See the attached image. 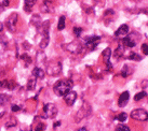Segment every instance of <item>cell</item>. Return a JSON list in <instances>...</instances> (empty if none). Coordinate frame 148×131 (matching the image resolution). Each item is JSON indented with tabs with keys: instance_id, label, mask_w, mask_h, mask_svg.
Returning a JSON list of instances; mask_svg holds the SVG:
<instances>
[{
	"instance_id": "obj_1",
	"label": "cell",
	"mask_w": 148,
	"mask_h": 131,
	"mask_svg": "<svg viewBox=\"0 0 148 131\" xmlns=\"http://www.w3.org/2000/svg\"><path fill=\"white\" fill-rule=\"evenodd\" d=\"M73 88V82L69 80H61L55 83L53 86L54 94L58 97H64L68 91H70Z\"/></svg>"
},
{
	"instance_id": "obj_2",
	"label": "cell",
	"mask_w": 148,
	"mask_h": 131,
	"mask_svg": "<svg viewBox=\"0 0 148 131\" xmlns=\"http://www.w3.org/2000/svg\"><path fill=\"white\" fill-rule=\"evenodd\" d=\"M140 40V33L137 32H131L129 36H127L125 38H123L121 42H122V45L124 47H134L136 46L137 42Z\"/></svg>"
},
{
	"instance_id": "obj_3",
	"label": "cell",
	"mask_w": 148,
	"mask_h": 131,
	"mask_svg": "<svg viewBox=\"0 0 148 131\" xmlns=\"http://www.w3.org/2000/svg\"><path fill=\"white\" fill-rule=\"evenodd\" d=\"M58 115V107L53 103H47L43 107V114L41 115L42 118H54Z\"/></svg>"
},
{
	"instance_id": "obj_4",
	"label": "cell",
	"mask_w": 148,
	"mask_h": 131,
	"mask_svg": "<svg viewBox=\"0 0 148 131\" xmlns=\"http://www.w3.org/2000/svg\"><path fill=\"white\" fill-rule=\"evenodd\" d=\"M45 72L51 76H58L62 73V63L60 61L49 63L47 66V71Z\"/></svg>"
},
{
	"instance_id": "obj_5",
	"label": "cell",
	"mask_w": 148,
	"mask_h": 131,
	"mask_svg": "<svg viewBox=\"0 0 148 131\" xmlns=\"http://www.w3.org/2000/svg\"><path fill=\"white\" fill-rule=\"evenodd\" d=\"M64 49H65L67 52H69V53L77 55V54H80L81 52H82L83 46L80 42L73 41V42H70V43L64 44Z\"/></svg>"
},
{
	"instance_id": "obj_6",
	"label": "cell",
	"mask_w": 148,
	"mask_h": 131,
	"mask_svg": "<svg viewBox=\"0 0 148 131\" xmlns=\"http://www.w3.org/2000/svg\"><path fill=\"white\" fill-rule=\"evenodd\" d=\"M131 118L138 120V122H147L148 112L144 109H136L131 112Z\"/></svg>"
},
{
	"instance_id": "obj_7",
	"label": "cell",
	"mask_w": 148,
	"mask_h": 131,
	"mask_svg": "<svg viewBox=\"0 0 148 131\" xmlns=\"http://www.w3.org/2000/svg\"><path fill=\"white\" fill-rule=\"evenodd\" d=\"M17 20H18V15L17 13H12L10 16L5 20V26L10 32H15L16 30V25H17Z\"/></svg>"
},
{
	"instance_id": "obj_8",
	"label": "cell",
	"mask_w": 148,
	"mask_h": 131,
	"mask_svg": "<svg viewBox=\"0 0 148 131\" xmlns=\"http://www.w3.org/2000/svg\"><path fill=\"white\" fill-rule=\"evenodd\" d=\"M101 38L99 36H92V37H86L84 39V43H86V47L89 51H93L97 47Z\"/></svg>"
},
{
	"instance_id": "obj_9",
	"label": "cell",
	"mask_w": 148,
	"mask_h": 131,
	"mask_svg": "<svg viewBox=\"0 0 148 131\" xmlns=\"http://www.w3.org/2000/svg\"><path fill=\"white\" fill-rule=\"evenodd\" d=\"M91 114V107L89 105V103H83L82 107L77 112V120H81L82 118H86Z\"/></svg>"
},
{
	"instance_id": "obj_10",
	"label": "cell",
	"mask_w": 148,
	"mask_h": 131,
	"mask_svg": "<svg viewBox=\"0 0 148 131\" xmlns=\"http://www.w3.org/2000/svg\"><path fill=\"white\" fill-rule=\"evenodd\" d=\"M103 59H104V63L106 66V69L107 70H111L112 68V66H111V62H110V58L112 56V53H111V49L109 47H107L103 51Z\"/></svg>"
},
{
	"instance_id": "obj_11",
	"label": "cell",
	"mask_w": 148,
	"mask_h": 131,
	"mask_svg": "<svg viewBox=\"0 0 148 131\" xmlns=\"http://www.w3.org/2000/svg\"><path fill=\"white\" fill-rule=\"evenodd\" d=\"M76 99H77V93H76V91H73V90L68 91V93L64 96V100H65L66 104H67L68 107H71V105L74 104L75 101H76Z\"/></svg>"
},
{
	"instance_id": "obj_12",
	"label": "cell",
	"mask_w": 148,
	"mask_h": 131,
	"mask_svg": "<svg viewBox=\"0 0 148 131\" xmlns=\"http://www.w3.org/2000/svg\"><path fill=\"white\" fill-rule=\"evenodd\" d=\"M16 83L12 81V80H3L0 81V87L1 88H7L9 90H14L16 88Z\"/></svg>"
},
{
	"instance_id": "obj_13",
	"label": "cell",
	"mask_w": 148,
	"mask_h": 131,
	"mask_svg": "<svg viewBox=\"0 0 148 131\" xmlns=\"http://www.w3.org/2000/svg\"><path fill=\"white\" fill-rule=\"evenodd\" d=\"M129 100H130V94H129V91H123L122 94L120 95L119 100H118V104H119V107H124L127 104Z\"/></svg>"
},
{
	"instance_id": "obj_14",
	"label": "cell",
	"mask_w": 148,
	"mask_h": 131,
	"mask_svg": "<svg viewBox=\"0 0 148 131\" xmlns=\"http://www.w3.org/2000/svg\"><path fill=\"white\" fill-rule=\"evenodd\" d=\"M127 33H129V26L125 24L121 25L119 28L117 29V31L115 32V37L116 38H120V37H125Z\"/></svg>"
},
{
	"instance_id": "obj_15",
	"label": "cell",
	"mask_w": 148,
	"mask_h": 131,
	"mask_svg": "<svg viewBox=\"0 0 148 131\" xmlns=\"http://www.w3.org/2000/svg\"><path fill=\"white\" fill-rule=\"evenodd\" d=\"M41 10L45 13H54V7L50 0H45L43 4L41 5Z\"/></svg>"
},
{
	"instance_id": "obj_16",
	"label": "cell",
	"mask_w": 148,
	"mask_h": 131,
	"mask_svg": "<svg viewBox=\"0 0 148 131\" xmlns=\"http://www.w3.org/2000/svg\"><path fill=\"white\" fill-rule=\"evenodd\" d=\"M123 54H124V46L122 44H119L117 46V49H115L112 56H114L116 59H119V58H121L123 56Z\"/></svg>"
},
{
	"instance_id": "obj_17",
	"label": "cell",
	"mask_w": 148,
	"mask_h": 131,
	"mask_svg": "<svg viewBox=\"0 0 148 131\" xmlns=\"http://www.w3.org/2000/svg\"><path fill=\"white\" fill-rule=\"evenodd\" d=\"M25 1V7L24 10L27 13H30L33 10V7L35 5V3L37 2V0H24Z\"/></svg>"
},
{
	"instance_id": "obj_18",
	"label": "cell",
	"mask_w": 148,
	"mask_h": 131,
	"mask_svg": "<svg viewBox=\"0 0 148 131\" xmlns=\"http://www.w3.org/2000/svg\"><path fill=\"white\" fill-rule=\"evenodd\" d=\"M45 71L41 69V68H39V67H35L33 70V75L35 78H45Z\"/></svg>"
},
{
	"instance_id": "obj_19",
	"label": "cell",
	"mask_w": 148,
	"mask_h": 131,
	"mask_svg": "<svg viewBox=\"0 0 148 131\" xmlns=\"http://www.w3.org/2000/svg\"><path fill=\"white\" fill-rule=\"evenodd\" d=\"M32 24L35 26V27H37V28H40L42 26V21H41V17L37 15V14H35L33 17H32Z\"/></svg>"
},
{
	"instance_id": "obj_20",
	"label": "cell",
	"mask_w": 148,
	"mask_h": 131,
	"mask_svg": "<svg viewBox=\"0 0 148 131\" xmlns=\"http://www.w3.org/2000/svg\"><path fill=\"white\" fill-rule=\"evenodd\" d=\"M132 71H133V70H132V68H130V66L124 65L122 70H121V75H122L123 78H127L129 75L132 74Z\"/></svg>"
},
{
	"instance_id": "obj_21",
	"label": "cell",
	"mask_w": 148,
	"mask_h": 131,
	"mask_svg": "<svg viewBox=\"0 0 148 131\" xmlns=\"http://www.w3.org/2000/svg\"><path fill=\"white\" fill-rule=\"evenodd\" d=\"M36 84H37V78H32L28 80V83H27V90H34L35 87H36Z\"/></svg>"
},
{
	"instance_id": "obj_22",
	"label": "cell",
	"mask_w": 148,
	"mask_h": 131,
	"mask_svg": "<svg viewBox=\"0 0 148 131\" xmlns=\"http://www.w3.org/2000/svg\"><path fill=\"white\" fill-rule=\"evenodd\" d=\"M10 96L5 94H0V107H2L4 104H7V103L10 101Z\"/></svg>"
},
{
	"instance_id": "obj_23",
	"label": "cell",
	"mask_w": 148,
	"mask_h": 131,
	"mask_svg": "<svg viewBox=\"0 0 148 131\" xmlns=\"http://www.w3.org/2000/svg\"><path fill=\"white\" fill-rule=\"evenodd\" d=\"M65 16H61L60 18H58V29L60 30V31H62V30H64L65 29Z\"/></svg>"
},
{
	"instance_id": "obj_24",
	"label": "cell",
	"mask_w": 148,
	"mask_h": 131,
	"mask_svg": "<svg viewBox=\"0 0 148 131\" xmlns=\"http://www.w3.org/2000/svg\"><path fill=\"white\" fill-rule=\"evenodd\" d=\"M45 61V54L42 52H38L37 53V62L39 65H42Z\"/></svg>"
},
{
	"instance_id": "obj_25",
	"label": "cell",
	"mask_w": 148,
	"mask_h": 131,
	"mask_svg": "<svg viewBox=\"0 0 148 131\" xmlns=\"http://www.w3.org/2000/svg\"><path fill=\"white\" fill-rule=\"evenodd\" d=\"M21 58H22V60L26 63V66H29L32 62H33V59L30 58V56H29L28 54H23L21 56Z\"/></svg>"
},
{
	"instance_id": "obj_26",
	"label": "cell",
	"mask_w": 148,
	"mask_h": 131,
	"mask_svg": "<svg viewBox=\"0 0 148 131\" xmlns=\"http://www.w3.org/2000/svg\"><path fill=\"white\" fill-rule=\"evenodd\" d=\"M127 59L138 61V60H142V56H140L138 54H136V53H131L130 54V56H127Z\"/></svg>"
},
{
	"instance_id": "obj_27",
	"label": "cell",
	"mask_w": 148,
	"mask_h": 131,
	"mask_svg": "<svg viewBox=\"0 0 148 131\" xmlns=\"http://www.w3.org/2000/svg\"><path fill=\"white\" fill-rule=\"evenodd\" d=\"M127 118V113H120V114H118L117 116H116V119L119 120V122H121V123H122V122H125Z\"/></svg>"
},
{
	"instance_id": "obj_28",
	"label": "cell",
	"mask_w": 148,
	"mask_h": 131,
	"mask_svg": "<svg viewBox=\"0 0 148 131\" xmlns=\"http://www.w3.org/2000/svg\"><path fill=\"white\" fill-rule=\"evenodd\" d=\"M147 96V94L145 93V91H140V93H138V94L135 95V97H134V100L135 101H140V100H142L143 98H145Z\"/></svg>"
},
{
	"instance_id": "obj_29",
	"label": "cell",
	"mask_w": 148,
	"mask_h": 131,
	"mask_svg": "<svg viewBox=\"0 0 148 131\" xmlns=\"http://www.w3.org/2000/svg\"><path fill=\"white\" fill-rule=\"evenodd\" d=\"M17 124V122H16V119L14 118V117H11L10 118V120H8V123H7V127H13V126H15Z\"/></svg>"
},
{
	"instance_id": "obj_30",
	"label": "cell",
	"mask_w": 148,
	"mask_h": 131,
	"mask_svg": "<svg viewBox=\"0 0 148 131\" xmlns=\"http://www.w3.org/2000/svg\"><path fill=\"white\" fill-rule=\"evenodd\" d=\"M82 30H83V29L81 28V27H75V28H74L75 36H76L77 38H79L80 36H81V33H82Z\"/></svg>"
},
{
	"instance_id": "obj_31",
	"label": "cell",
	"mask_w": 148,
	"mask_h": 131,
	"mask_svg": "<svg viewBox=\"0 0 148 131\" xmlns=\"http://www.w3.org/2000/svg\"><path fill=\"white\" fill-rule=\"evenodd\" d=\"M45 125L43 123L37 124V126L35 127V130L36 131H41V130H45Z\"/></svg>"
},
{
	"instance_id": "obj_32",
	"label": "cell",
	"mask_w": 148,
	"mask_h": 131,
	"mask_svg": "<svg viewBox=\"0 0 148 131\" xmlns=\"http://www.w3.org/2000/svg\"><path fill=\"white\" fill-rule=\"evenodd\" d=\"M116 130H125V131H130V127H127V126H124V125H119L118 127H116Z\"/></svg>"
},
{
	"instance_id": "obj_33",
	"label": "cell",
	"mask_w": 148,
	"mask_h": 131,
	"mask_svg": "<svg viewBox=\"0 0 148 131\" xmlns=\"http://www.w3.org/2000/svg\"><path fill=\"white\" fill-rule=\"evenodd\" d=\"M142 52L144 55H148V44L147 43H144L142 45Z\"/></svg>"
},
{
	"instance_id": "obj_34",
	"label": "cell",
	"mask_w": 148,
	"mask_h": 131,
	"mask_svg": "<svg viewBox=\"0 0 148 131\" xmlns=\"http://www.w3.org/2000/svg\"><path fill=\"white\" fill-rule=\"evenodd\" d=\"M114 14H115V11H114V10H107L106 12L104 13L105 16H107V15H114Z\"/></svg>"
},
{
	"instance_id": "obj_35",
	"label": "cell",
	"mask_w": 148,
	"mask_h": 131,
	"mask_svg": "<svg viewBox=\"0 0 148 131\" xmlns=\"http://www.w3.org/2000/svg\"><path fill=\"white\" fill-rule=\"evenodd\" d=\"M20 110H21V107H18V105H15V104H14V105H12V111H13V112H18Z\"/></svg>"
},
{
	"instance_id": "obj_36",
	"label": "cell",
	"mask_w": 148,
	"mask_h": 131,
	"mask_svg": "<svg viewBox=\"0 0 148 131\" xmlns=\"http://www.w3.org/2000/svg\"><path fill=\"white\" fill-rule=\"evenodd\" d=\"M23 47L26 49H30V45H29L28 42H24V43H23Z\"/></svg>"
},
{
	"instance_id": "obj_37",
	"label": "cell",
	"mask_w": 148,
	"mask_h": 131,
	"mask_svg": "<svg viewBox=\"0 0 148 131\" xmlns=\"http://www.w3.org/2000/svg\"><path fill=\"white\" fill-rule=\"evenodd\" d=\"M9 4H10V0H3V2H2L3 7H8Z\"/></svg>"
},
{
	"instance_id": "obj_38",
	"label": "cell",
	"mask_w": 148,
	"mask_h": 131,
	"mask_svg": "<svg viewBox=\"0 0 148 131\" xmlns=\"http://www.w3.org/2000/svg\"><path fill=\"white\" fill-rule=\"evenodd\" d=\"M2 31H3V24L0 22V33L2 32Z\"/></svg>"
},
{
	"instance_id": "obj_39",
	"label": "cell",
	"mask_w": 148,
	"mask_h": 131,
	"mask_svg": "<svg viewBox=\"0 0 148 131\" xmlns=\"http://www.w3.org/2000/svg\"><path fill=\"white\" fill-rule=\"evenodd\" d=\"M60 125H61V122H58V123H55L54 127H58V126H60Z\"/></svg>"
},
{
	"instance_id": "obj_40",
	"label": "cell",
	"mask_w": 148,
	"mask_h": 131,
	"mask_svg": "<svg viewBox=\"0 0 148 131\" xmlns=\"http://www.w3.org/2000/svg\"><path fill=\"white\" fill-rule=\"evenodd\" d=\"M79 130H81V131H83V130H86V127H83V128H80Z\"/></svg>"
}]
</instances>
